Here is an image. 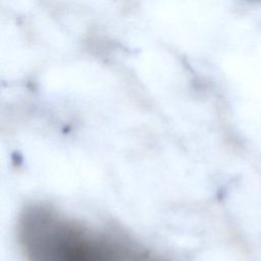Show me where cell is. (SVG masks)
Instances as JSON below:
<instances>
[{
  "label": "cell",
  "mask_w": 261,
  "mask_h": 261,
  "mask_svg": "<svg viewBox=\"0 0 261 261\" xmlns=\"http://www.w3.org/2000/svg\"><path fill=\"white\" fill-rule=\"evenodd\" d=\"M16 236L25 261H163L120 233L43 203L21 210Z\"/></svg>",
  "instance_id": "1"
}]
</instances>
